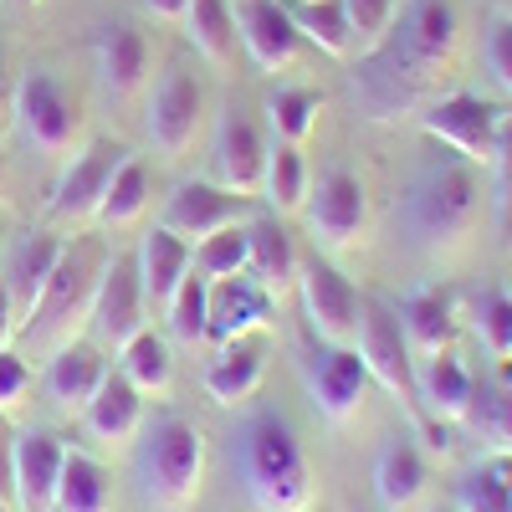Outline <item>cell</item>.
Masks as SVG:
<instances>
[{"label": "cell", "instance_id": "6da1fadb", "mask_svg": "<svg viewBox=\"0 0 512 512\" xmlns=\"http://www.w3.org/2000/svg\"><path fill=\"white\" fill-rule=\"evenodd\" d=\"M241 482L256 512H308L313 466L282 415H256L241 431Z\"/></svg>", "mask_w": 512, "mask_h": 512}, {"label": "cell", "instance_id": "7a4b0ae2", "mask_svg": "<svg viewBox=\"0 0 512 512\" xmlns=\"http://www.w3.org/2000/svg\"><path fill=\"white\" fill-rule=\"evenodd\" d=\"M205 436L185 415H159L139 436V487L159 512H185L200 497Z\"/></svg>", "mask_w": 512, "mask_h": 512}, {"label": "cell", "instance_id": "3957f363", "mask_svg": "<svg viewBox=\"0 0 512 512\" xmlns=\"http://www.w3.org/2000/svg\"><path fill=\"white\" fill-rule=\"evenodd\" d=\"M354 349H359L369 379L384 384V390H390V395L410 410V420H415V431L425 436V446L446 451V425H441L436 415H425V405H420V390H415V354H410V344H405L400 313L384 308V303H374V297H364Z\"/></svg>", "mask_w": 512, "mask_h": 512}, {"label": "cell", "instance_id": "277c9868", "mask_svg": "<svg viewBox=\"0 0 512 512\" xmlns=\"http://www.w3.org/2000/svg\"><path fill=\"white\" fill-rule=\"evenodd\" d=\"M98 277H103V256L93 246H67L57 272H52V282H47V292H41V303L31 308L21 333L31 338L36 349H52V354L77 344L72 333L88 323V313H93Z\"/></svg>", "mask_w": 512, "mask_h": 512}, {"label": "cell", "instance_id": "5b68a950", "mask_svg": "<svg viewBox=\"0 0 512 512\" xmlns=\"http://www.w3.org/2000/svg\"><path fill=\"white\" fill-rule=\"evenodd\" d=\"M482 210V185L472 175V164H441L431 169L415 195H410V226L425 246H456L466 231H472Z\"/></svg>", "mask_w": 512, "mask_h": 512}, {"label": "cell", "instance_id": "8992f818", "mask_svg": "<svg viewBox=\"0 0 512 512\" xmlns=\"http://www.w3.org/2000/svg\"><path fill=\"white\" fill-rule=\"evenodd\" d=\"M11 123H16V134H21L36 154H72V144L82 139L77 98L62 88V77H52L47 67H31V72L16 82Z\"/></svg>", "mask_w": 512, "mask_h": 512}, {"label": "cell", "instance_id": "52a82bcc", "mask_svg": "<svg viewBox=\"0 0 512 512\" xmlns=\"http://www.w3.org/2000/svg\"><path fill=\"white\" fill-rule=\"evenodd\" d=\"M297 297H303V313H308V328H313L318 344L354 349L364 297H359V287L344 272L328 262V256H313V262L297 267Z\"/></svg>", "mask_w": 512, "mask_h": 512}, {"label": "cell", "instance_id": "ba28073f", "mask_svg": "<svg viewBox=\"0 0 512 512\" xmlns=\"http://www.w3.org/2000/svg\"><path fill=\"white\" fill-rule=\"evenodd\" d=\"M420 134L436 139L441 149H451L461 164H492L502 113L477 93H446L420 113Z\"/></svg>", "mask_w": 512, "mask_h": 512}, {"label": "cell", "instance_id": "9c48e42d", "mask_svg": "<svg viewBox=\"0 0 512 512\" xmlns=\"http://www.w3.org/2000/svg\"><path fill=\"white\" fill-rule=\"evenodd\" d=\"M149 328V303H144V287H139V267L134 256H113L103 262L98 292H93V313H88V333L93 344L108 354H118L134 333Z\"/></svg>", "mask_w": 512, "mask_h": 512}, {"label": "cell", "instance_id": "30bf717a", "mask_svg": "<svg viewBox=\"0 0 512 512\" xmlns=\"http://www.w3.org/2000/svg\"><path fill=\"white\" fill-rule=\"evenodd\" d=\"M205 123V88L190 67H169L159 77V88L149 93V113H144V128H149V144L164 154V159H185L195 134Z\"/></svg>", "mask_w": 512, "mask_h": 512}, {"label": "cell", "instance_id": "8fae6325", "mask_svg": "<svg viewBox=\"0 0 512 512\" xmlns=\"http://www.w3.org/2000/svg\"><path fill=\"white\" fill-rule=\"evenodd\" d=\"M303 216H308V231H313L318 246L344 251L369 226V190H364L359 175H349V169H323L318 185H308Z\"/></svg>", "mask_w": 512, "mask_h": 512}, {"label": "cell", "instance_id": "7c38bea8", "mask_svg": "<svg viewBox=\"0 0 512 512\" xmlns=\"http://www.w3.org/2000/svg\"><path fill=\"white\" fill-rule=\"evenodd\" d=\"M123 154L128 149L123 144H108V139H98V144H88L82 154H72L67 169H62V180L52 185L47 216L57 226H88V221H98V205L108 195V180H113V169L123 164Z\"/></svg>", "mask_w": 512, "mask_h": 512}, {"label": "cell", "instance_id": "4fadbf2b", "mask_svg": "<svg viewBox=\"0 0 512 512\" xmlns=\"http://www.w3.org/2000/svg\"><path fill=\"white\" fill-rule=\"evenodd\" d=\"M267 134L246 108H226L216 118V149H210V169H216V185L256 200L262 195V175H267Z\"/></svg>", "mask_w": 512, "mask_h": 512}, {"label": "cell", "instance_id": "5bb4252c", "mask_svg": "<svg viewBox=\"0 0 512 512\" xmlns=\"http://www.w3.org/2000/svg\"><path fill=\"white\" fill-rule=\"evenodd\" d=\"M251 216H256V210H251L246 195H236L226 185H210V180H185V185H175V195L164 200L159 226L175 231L185 246H195L205 236H216L221 226H241Z\"/></svg>", "mask_w": 512, "mask_h": 512}, {"label": "cell", "instance_id": "9a60e30c", "mask_svg": "<svg viewBox=\"0 0 512 512\" xmlns=\"http://www.w3.org/2000/svg\"><path fill=\"white\" fill-rule=\"evenodd\" d=\"M303 384L318 405L323 420L344 425L359 415L364 405V390H369V369L359 359V349H338V344H318L308 359H303Z\"/></svg>", "mask_w": 512, "mask_h": 512}, {"label": "cell", "instance_id": "2e32d148", "mask_svg": "<svg viewBox=\"0 0 512 512\" xmlns=\"http://www.w3.org/2000/svg\"><path fill=\"white\" fill-rule=\"evenodd\" d=\"M93 67H98V88L113 108H128L144 88H149V67H154V52H149V36L128 21H113L98 31L93 41Z\"/></svg>", "mask_w": 512, "mask_h": 512}, {"label": "cell", "instance_id": "e0dca14e", "mask_svg": "<svg viewBox=\"0 0 512 512\" xmlns=\"http://www.w3.org/2000/svg\"><path fill=\"white\" fill-rule=\"evenodd\" d=\"M67 441L57 431H16L11 436V482H16V512H57V482H62Z\"/></svg>", "mask_w": 512, "mask_h": 512}, {"label": "cell", "instance_id": "ac0fdd59", "mask_svg": "<svg viewBox=\"0 0 512 512\" xmlns=\"http://www.w3.org/2000/svg\"><path fill=\"white\" fill-rule=\"evenodd\" d=\"M236 36L262 72H282L303 52V36H297L287 6H277V0H236Z\"/></svg>", "mask_w": 512, "mask_h": 512}, {"label": "cell", "instance_id": "d6986e66", "mask_svg": "<svg viewBox=\"0 0 512 512\" xmlns=\"http://www.w3.org/2000/svg\"><path fill=\"white\" fill-rule=\"evenodd\" d=\"M277 303L256 287L246 272L241 277H226V282H210V313H205V338L210 344H231V338H246V333H262L272 323Z\"/></svg>", "mask_w": 512, "mask_h": 512}, {"label": "cell", "instance_id": "ffe728a7", "mask_svg": "<svg viewBox=\"0 0 512 512\" xmlns=\"http://www.w3.org/2000/svg\"><path fill=\"white\" fill-rule=\"evenodd\" d=\"M62 251H67V241L52 236V231H31V236H21V241L6 251L0 282H6V292H11L21 328H26L31 308L41 303V292H47V282H52V272H57V262H62Z\"/></svg>", "mask_w": 512, "mask_h": 512}, {"label": "cell", "instance_id": "44dd1931", "mask_svg": "<svg viewBox=\"0 0 512 512\" xmlns=\"http://www.w3.org/2000/svg\"><path fill=\"white\" fill-rule=\"evenodd\" d=\"M297 251L292 236L277 216H251L246 221V277L262 287L272 303H282L287 292H297Z\"/></svg>", "mask_w": 512, "mask_h": 512}, {"label": "cell", "instance_id": "7402d4cb", "mask_svg": "<svg viewBox=\"0 0 512 512\" xmlns=\"http://www.w3.org/2000/svg\"><path fill=\"white\" fill-rule=\"evenodd\" d=\"M415 390H420L425 415H436V420H466L477 405V379L451 349L415 359Z\"/></svg>", "mask_w": 512, "mask_h": 512}, {"label": "cell", "instance_id": "603a6c76", "mask_svg": "<svg viewBox=\"0 0 512 512\" xmlns=\"http://www.w3.org/2000/svg\"><path fill=\"white\" fill-rule=\"evenodd\" d=\"M82 431L98 446H123L144 431V395L123 374H103L98 395L82 405Z\"/></svg>", "mask_w": 512, "mask_h": 512}, {"label": "cell", "instance_id": "cb8c5ba5", "mask_svg": "<svg viewBox=\"0 0 512 512\" xmlns=\"http://www.w3.org/2000/svg\"><path fill=\"white\" fill-rule=\"evenodd\" d=\"M395 313H400L405 344H410L415 359H431V354L451 349V338H456V313H461L451 287H420V292L405 297Z\"/></svg>", "mask_w": 512, "mask_h": 512}, {"label": "cell", "instance_id": "d4e9b609", "mask_svg": "<svg viewBox=\"0 0 512 512\" xmlns=\"http://www.w3.org/2000/svg\"><path fill=\"white\" fill-rule=\"evenodd\" d=\"M134 267H139V287H144L149 313H164V308H169V297H175V287L185 282V272L195 267V251H190L175 231L154 226V231L139 241Z\"/></svg>", "mask_w": 512, "mask_h": 512}, {"label": "cell", "instance_id": "484cf974", "mask_svg": "<svg viewBox=\"0 0 512 512\" xmlns=\"http://www.w3.org/2000/svg\"><path fill=\"white\" fill-rule=\"evenodd\" d=\"M262 374H267V349L246 333V338H231V344H216V359L205 364L200 384L216 405H241L256 395Z\"/></svg>", "mask_w": 512, "mask_h": 512}, {"label": "cell", "instance_id": "4316f807", "mask_svg": "<svg viewBox=\"0 0 512 512\" xmlns=\"http://www.w3.org/2000/svg\"><path fill=\"white\" fill-rule=\"evenodd\" d=\"M103 374H108V364H103V349L98 344H67L47 364V400L62 415H82V405L98 395Z\"/></svg>", "mask_w": 512, "mask_h": 512}, {"label": "cell", "instance_id": "83f0119b", "mask_svg": "<svg viewBox=\"0 0 512 512\" xmlns=\"http://www.w3.org/2000/svg\"><path fill=\"white\" fill-rule=\"evenodd\" d=\"M420 492H425V456L405 436H390L374 456V497L390 512H405Z\"/></svg>", "mask_w": 512, "mask_h": 512}, {"label": "cell", "instance_id": "f1b7e54d", "mask_svg": "<svg viewBox=\"0 0 512 512\" xmlns=\"http://www.w3.org/2000/svg\"><path fill=\"white\" fill-rule=\"evenodd\" d=\"M456 52V11L451 0H415L405 21V57L415 67H441Z\"/></svg>", "mask_w": 512, "mask_h": 512}, {"label": "cell", "instance_id": "f546056e", "mask_svg": "<svg viewBox=\"0 0 512 512\" xmlns=\"http://www.w3.org/2000/svg\"><path fill=\"white\" fill-rule=\"evenodd\" d=\"M185 36H190V47L216 67L226 72L236 62V6L231 0H190V11H185Z\"/></svg>", "mask_w": 512, "mask_h": 512}, {"label": "cell", "instance_id": "4dcf8cb0", "mask_svg": "<svg viewBox=\"0 0 512 512\" xmlns=\"http://www.w3.org/2000/svg\"><path fill=\"white\" fill-rule=\"evenodd\" d=\"M57 512H113V482L98 456L67 446L62 482H57Z\"/></svg>", "mask_w": 512, "mask_h": 512}, {"label": "cell", "instance_id": "1f68e13d", "mask_svg": "<svg viewBox=\"0 0 512 512\" xmlns=\"http://www.w3.org/2000/svg\"><path fill=\"white\" fill-rule=\"evenodd\" d=\"M118 374L134 384L144 400L149 395H164L169 384H175V354H169V344H164L154 328H144V333H134L118 349Z\"/></svg>", "mask_w": 512, "mask_h": 512}, {"label": "cell", "instance_id": "d6a6232c", "mask_svg": "<svg viewBox=\"0 0 512 512\" xmlns=\"http://www.w3.org/2000/svg\"><path fill=\"white\" fill-rule=\"evenodd\" d=\"M144 210H149V169H144V159L123 154V164L113 169V180H108V195L98 205V226L103 231H123V226H134Z\"/></svg>", "mask_w": 512, "mask_h": 512}, {"label": "cell", "instance_id": "836d02e7", "mask_svg": "<svg viewBox=\"0 0 512 512\" xmlns=\"http://www.w3.org/2000/svg\"><path fill=\"white\" fill-rule=\"evenodd\" d=\"M287 16L297 26V36L313 41L323 57H349L354 41H349V21L338 0H287Z\"/></svg>", "mask_w": 512, "mask_h": 512}, {"label": "cell", "instance_id": "e575fe53", "mask_svg": "<svg viewBox=\"0 0 512 512\" xmlns=\"http://www.w3.org/2000/svg\"><path fill=\"white\" fill-rule=\"evenodd\" d=\"M308 185H313V175H308L303 149H297V144H272V154H267V175H262V195H267V205L277 210V216H287V210H303Z\"/></svg>", "mask_w": 512, "mask_h": 512}, {"label": "cell", "instance_id": "d590c367", "mask_svg": "<svg viewBox=\"0 0 512 512\" xmlns=\"http://www.w3.org/2000/svg\"><path fill=\"white\" fill-rule=\"evenodd\" d=\"M318 113H323V98L313 88H277L267 98V123H272L277 144H297V149H303L313 139V128H318Z\"/></svg>", "mask_w": 512, "mask_h": 512}, {"label": "cell", "instance_id": "8d00e7d4", "mask_svg": "<svg viewBox=\"0 0 512 512\" xmlns=\"http://www.w3.org/2000/svg\"><path fill=\"white\" fill-rule=\"evenodd\" d=\"M461 512H512V456H492L487 466L466 472L456 487Z\"/></svg>", "mask_w": 512, "mask_h": 512}, {"label": "cell", "instance_id": "74e56055", "mask_svg": "<svg viewBox=\"0 0 512 512\" xmlns=\"http://www.w3.org/2000/svg\"><path fill=\"white\" fill-rule=\"evenodd\" d=\"M205 313H210V282L190 267L185 272V282L175 287V297H169V308H164V318H169V333L180 338V344H205Z\"/></svg>", "mask_w": 512, "mask_h": 512}, {"label": "cell", "instance_id": "f35d334b", "mask_svg": "<svg viewBox=\"0 0 512 512\" xmlns=\"http://www.w3.org/2000/svg\"><path fill=\"white\" fill-rule=\"evenodd\" d=\"M190 251H195V272H200L205 282L241 277V272H246V221H241V226H221L216 236L195 241Z\"/></svg>", "mask_w": 512, "mask_h": 512}, {"label": "cell", "instance_id": "ab89813d", "mask_svg": "<svg viewBox=\"0 0 512 512\" xmlns=\"http://www.w3.org/2000/svg\"><path fill=\"white\" fill-rule=\"evenodd\" d=\"M344 6V21H349V41L359 57H374L384 41L395 31V0H338Z\"/></svg>", "mask_w": 512, "mask_h": 512}, {"label": "cell", "instance_id": "60d3db41", "mask_svg": "<svg viewBox=\"0 0 512 512\" xmlns=\"http://www.w3.org/2000/svg\"><path fill=\"white\" fill-rule=\"evenodd\" d=\"M472 323H477V338L487 344V354L507 364L512 359V292L487 287L472 303Z\"/></svg>", "mask_w": 512, "mask_h": 512}, {"label": "cell", "instance_id": "b9f144b4", "mask_svg": "<svg viewBox=\"0 0 512 512\" xmlns=\"http://www.w3.org/2000/svg\"><path fill=\"white\" fill-rule=\"evenodd\" d=\"M466 420L477 425V436L487 441L492 456H512V379H502L497 390H487L482 405H472Z\"/></svg>", "mask_w": 512, "mask_h": 512}, {"label": "cell", "instance_id": "7bdbcfd3", "mask_svg": "<svg viewBox=\"0 0 512 512\" xmlns=\"http://www.w3.org/2000/svg\"><path fill=\"white\" fill-rule=\"evenodd\" d=\"M482 57H487V72H492V82H497V88L512 98V16H507V11H497V16L487 21Z\"/></svg>", "mask_w": 512, "mask_h": 512}, {"label": "cell", "instance_id": "ee69618b", "mask_svg": "<svg viewBox=\"0 0 512 512\" xmlns=\"http://www.w3.org/2000/svg\"><path fill=\"white\" fill-rule=\"evenodd\" d=\"M31 395V364L16 349H0V415H16Z\"/></svg>", "mask_w": 512, "mask_h": 512}, {"label": "cell", "instance_id": "f6af8a7d", "mask_svg": "<svg viewBox=\"0 0 512 512\" xmlns=\"http://www.w3.org/2000/svg\"><path fill=\"white\" fill-rule=\"evenodd\" d=\"M492 169H497V216H502V231H512V118H502Z\"/></svg>", "mask_w": 512, "mask_h": 512}, {"label": "cell", "instance_id": "bcb514c9", "mask_svg": "<svg viewBox=\"0 0 512 512\" xmlns=\"http://www.w3.org/2000/svg\"><path fill=\"white\" fill-rule=\"evenodd\" d=\"M16 333H21V318H16V303H11L6 282H0V349H11Z\"/></svg>", "mask_w": 512, "mask_h": 512}, {"label": "cell", "instance_id": "7dc6e473", "mask_svg": "<svg viewBox=\"0 0 512 512\" xmlns=\"http://www.w3.org/2000/svg\"><path fill=\"white\" fill-rule=\"evenodd\" d=\"M139 6L154 16V21H185L190 11V0H139Z\"/></svg>", "mask_w": 512, "mask_h": 512}, {"label": "cell", "instance_id": "c3c4849f", "mask_svg": "<svg viewBox=\"0 0 512 512\" xmlns=\"http://www.w3.org/2000/svg\"><path fill=\"white\" fill-rule=\"evenodd\" d=\"M16 502V482H11V446L0 441V507Z\"/></svg>", "mask_w": 512, "mask_h": 512}, {"label": "cell", "instance_id": "681fc988", "mask_svg": "<svg viewBox=\"0 0 512 512\" xmlns=\"http://www.w3.org/2000/svg\"><path fill=\"white\" fill-rule=\"evenodd\" d=\"M11 98H16V88H11V77H6V62H0V123L11 118Z\"/></svg>", "mask_w": 512, "mask_h": 512}, {"label": "cell", "instance_id": "f907efd6", "mask_svg": "<svg viewBox=\"0 0 512 512\" xmlns=\"http://www.w3.org/2000/svg\"><path fill=\"white\" fill-rule=\"evenodd\" d=\"M0 200H6V154H0Z\"/></svg>", "mask_w": 512, "mask_h": 512}, {"label": "cell", "instance_id": "816d5d0a", "mask_svg": "<svg viewBox=\"0 0 512 512\" xmlns=\"http://www.w3.org/2000/svg\"><path fill=\"white\" fill-rule=\"evenodd\" d=\"M21 6H41V0H21Z\"/></svg>", "mask_w": 512, "mask_h": 512}, {"label": "cell", "instance_id": "f5cc1de1", "mask_svg": "<svg viewBox=\"0 0 512 512\" xmlns=\"http://www.w3.org/2000/svg\"><path fill=\"white\" fill-rule=\"evenodd\" d=\"M441 512H461V507H441Z\"/></svg>", "mask_w": 512, "mask_h": 512}, {"label": "cell", "instance_id": "db71d44e", "mask_svg": "<svg viewBox=\"0 0 512 512\" xmlns=\"http://www.w3.org/2000/svg\"><path fill=\"white\" fill-rule=\"evenodd\" d=\"M0 267H6V251H0Z\"/></svg>", "mask_w": 512, "mask_h": 512}, {"label": "cell", "instance_id": "11a10c76", "mask_svg": "<svg viewBox=\"0 0 512 512\" xmlns=\"http://www.w3.org/2000/svg\"><path fill=\"white\" fill-rule=\"evenodd\" d=\"M0 512H11V507H0Z\"/></svg>", "mask_w": 512, "mask_h": 512}]
</instances>
